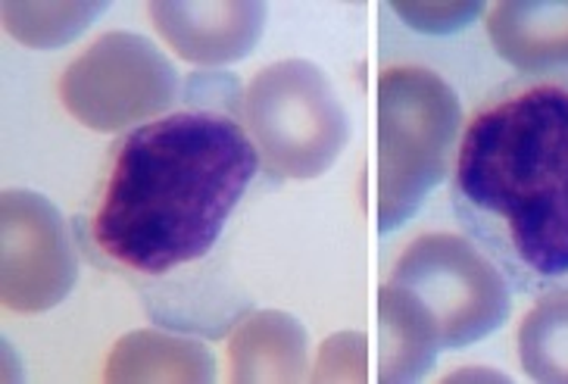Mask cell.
Listing matches in <instances>:
<instances>
[{
  "label": "cell",
  "instance_id": "6da1fadb",
  "mask_svg": "<svg viewBox=\"0 0 568 384\" xmlns=\"http://www.w3.org/2000/svg\"><path fill=\"white\" fill-rule=\"evenodd\" d=\"M234 79L194 75L179 110L119 138L82 219L84 247L151 287L203 266L263 169Z\"/></svg>",
  "mask_w": 568,
  "mask_h": 384
},
{
  "label": "cell",
  "instance_id": "7a4b0ae2",
  "mask_svg": "<svg viewBox=\"0 0 568 384\" xmlns=\"http://www.w3.org/2000/svg\"><path fill=\"white\" fill-rule=\"evenodd\" d=\"M453 213L513 291L568 287V72L509 79L471 110Z\"/></svg>",
  "mask_w": 568,
  "mask_h": 384
},
{
  "label": "cell",
  "instance_id": "3957f363",
  "mask_svg": "<svg viewBox=\"0 0 568 384\" xmlns=\"http://www.w3.org/2000/svg\"><path fill=\"white\" fill-rule=\"evenodd\" d=\"M463 107L428 67H385L378 75V232L390 234L450 172Z\"/></svg>",
  "mask_w": 568,
  "mask_h": 384
},
{
  "label": "cell",
  "instance_id": "277c9868",
  "mask_svg": "<svg viewBox=\"0 0 568 384\" xmlns=\"http://www.w3.org/2000/svg\"><path fill=\"white\" fill-rule=\"evenodd\" d=\"M241 122L275 182L325 175L347 144V110L310 60L260 69L241 91Z\"/></svg>",
  "mask_w": 568,
  "mask_h": 384
},
{
  "label": "cell",
  "instance_id": "5b68a950",
  "mask_svg": "<svg viewBox=\"0 0 568 384\" xmlns=\"http://www.w3.org/2000/svg\"><path fill=\"white\" fill-rule=\"evenodd\" d=\"M387 282L428 313L440 351L485 341L513 310V284L468 234L422 232L397 256Z\"/></svg>",
  "mask_w": 568,
  "mask_h": 384
},
{
  "label": "cell",
  "instance_id": "8992f818",
  "mask_svg": "<svg viewBox=\"0 0 568 384\" xmlns=\"http://www.w3.org/2000/svg\"><path fill=\"white\" fill-rule=\"evenodd\" d=\"M179 75L148 38L110 32L98 38L60 79V101L88 129L116 132L169 113Z\"/></svg>",
  "mask_w": 568,
  "mask_h": 384
},
{
  "label": "cell",
  "instance_id": "52a82bcc",
  "mask_svg": "<svg viewBox=\"0 0 568 384\" xmlns=\"http://www.w3.org/2000/svg\"><path fill=\"white\" fill-rule=\"evenodd\" d=\"M79 266L67 219L34 191L3 194V303L41 313L67 297Z\"/></svg>",
  "mask_w": 568,
  "mask_h": 384
},
{
  "label": "cell",
  "instance_id": "ba28073f",
  "mask_svg": "<svg viewBox=\"0 0 568 384\" xmlns=\"http://www.w3.org/2000/svg\"><path fill=\"white\" fill-rule=\"evenodd\" d=\"M172 51L197 67H225L253 51L266 26L263 3H151Z\"/></svg>",
  "mask_w": 568,
  "mask_h": 384
},
{
  "label": "cell",
  "instance_id": "9c48e42d",
  "mask_svg": "<svg viewBox=\"0 0 568 384\" xmlns=\"http://www.w3.org/2000/svg\"><path fill=\"white\" fill-rule=\"evenodd\" d=\"M485 22L494 51L521 75L568 72V0H506Z\"/></svg>",
  "mask_w": 568,
  "mask_h": 384
},
{
  "label": "cell",
  "instance_id": "30bf717a",
  "mask_svg": "<svg viewBox=\"0 0 568 384\" xmlns=\"http://www.w3.org/2000/svg\"><path fill=\"white\" fill-rule=\"evenodd\" d=\"M440 337L435 322L403 287L385 282L378 294V382H418L435 366Z\"/></svg>",
  "mask_w": 568,
  "mask_h": 384
},
{
  "label": "cell",
  "instance_id": "8fae6325",
  "mask_svg": "<svg viewBox=\"0 0 568 384\" xmlns=\"http://www.w3.org/2000/svg\"><path fill=\"white\" fill-rule=\"evenodd\" d=\"M234 382H301L306 368V334L284 313H260L241 322L232 347Z\"/></svg>",
  "mask_w": 568,
  "mask_h": 384
},
{
  "label": "cell",
  "instance_id": "7c38bea8",
  "mask_svg": "<svg viewBox=\"0 0 568 384\" xmlns=\"http://www.w3.org/2000/svg\"><path fill=\"white\" fill-rule=\"evenodd\" d=\"M110 382H210L213 356L197 341L160 332L122 337L106 363Z\"/></svg>",
  "mask_w": 568,
  "mask_h": 384
},
{
  "label": "cell",
  "instance_id": "4fadbf2b",
  "mask_svg": "<svg viewBox=\"0 0 568 384\" xmlns=\"http://www.w3.org/2000/svg\"><path fill=\"white\" fill-rule=\"evenodd\" d=\"M518 363L528 378L568 384V287L535 297L516 334Z\"/></svg>",
  "mask_w": 568,
  "mask_h": 384
},
{
  "label": "cell",
  "instance_id": "5bb4252c",
  "mask_svg": "<svg viewBox=\"0 0 568 384\" xmlns=\"http://www.w3.org/2000/svg\"><path fill=\"white\" fill-rule=\"evenodd\" d=\"M106 3H60V7H29L7 3V32L29 48H63L94 17H101Z\"/></svg>",
  "mask_w": 568,
  "mask_h": 384
},
{
  "label": "cell",
  "instance_id": "9a60e30c",
  "mask_svg": "<svg viewBox=\"0 0 568 384\" xmlns=\"http://www.w3.org/2000/svg\"><path fill=\"white\" fill-rule=\"evenodd\" d=\"M366 337L356 332L335 334L318 353L316 382H366Z\"/></svg>",
  "mask_w": 568,
  "mask_h": 384
},
{
  "label": "cell",
  "instance_id": "2e32d148",
  "mask_svg": "<svg viewBox=\"0 0 568 384\" xmlns=\"http://www.w3.org/2000/svg\"><path fill=\"white\" fill-rule=\"evenodd\" d=\"M485 3H394V13L416 32L450 34L481 17Z\"/></svg>",
  "mask_w": 568,
  "mask_h": 384
},
{
  "label": "cell",
  "instance_id": "e0dca14e",
  "mask_svg": "<svg viewBox=\"0 0 568 384\" xmlns=\"http://www.w3.org/2000/svg\"><path fill=\"white\" fill-rule=\"evenodd\" d=\"M509 382L506 375H500V372H494V368H481V366H471V368H459V372H453V375H447V382Z\"/></svg>",
  "mask_w": 568,
  "mask_h": 384
}]
</instances>
